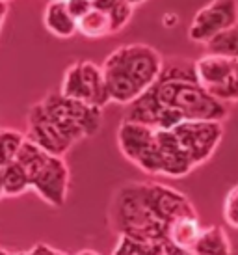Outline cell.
Listing matches in <instances>:
<instances>
[{"label":"cell","mask_w":238,"mask_h":255,"mask_svg":"<svg viewBox=\"0 0 238 255\" xmlns=\"http://www.w3.org/2000/svg\"><path fill=\"white\" fill-rule=\"evenodd\" d=\"M154 132H156V128L149 127V125L123 120L118 128V147L121 151V155L136 166L140 162L141 156L147 153V149L151 147V143L154 140Z\"/></svg>","instance_id":"11"},{"label":"cell","mask_w":238,"mask_h":255,"mask_svg":"<svg viewBox=\"0 0 238 255\" xmlns=\"http://www.w3.org/2000/svg\"><path fill=\"white\" fill-rule=\"evenodd\" d=\"M229 107L218 101L197 80L196 62L184 56L164 60L158 80L130 103L125 120L153 128H173L182 121H225Z\"/></svg>","instance_id":"1"},{"label":"cell","mask_w":238,"mask_h":255,"mask_svg":"<svg viewBox=\"0 0 238 255\" xmlns=\"http://www.w3.org/2000/svg\"><path fill=\"white\" fill-rule=\"evenodd\" d=\"M32 190L28 171L17 158L0 164V196L2 199L19 198Z\"/></svg>","instance_id":"13"},{"label":"cell","mask_w":238,"mask_h":255,"mask_svg":"<svg viewBox=\"0 0 238 255\" xmlns=\"http://www.w3.org/2000/svg\"><path fill=\"white\" fill-rule=\"evenodd\" d=\"M43 26L58 39H71L78 34V21L69 11L65 0H50L45 6Z\"/></svg>","instance_id":"12"},{"label":"cell","mask_w":238,"mask_h":255,"mask_svg":"<svg viewBox=\"0 0 238 255\" xmlns=\"http://www.w3.org/2000/svg\"><path fill=\"white\" fill-rule=\"evenodd\" d=\"M207 52L212 54H222V56L238 58V22L231 28L224 30L222 34L212 37L207 45H205Z\"/></svg>","instance_id":"18"},{"label":"cell","mask_w":238,"mask_h":255,"mask_svg":"<svg viewBox=\"0 0 238 255\" xmlns=\"http://www.w3.org/2000/svg\"><path fill=\"white\" fill-rule=\"evenodd\" d=\"M108 220L118 237L132 235L147 241H168L169 226L154 209L147 181L121 184L112 196Z\"/></svg>","instance_id":"3"},{"label":"cell","mask_w":238,"mask_h":255,"mask_svg":"<svg viewBox=\"0 0 238 255\" xmlns=\"http://www.w3.org/2000/svg\"><path fill=\"white\" fill-rule=\"evenodd\" d=\"M182 147L186 149L190 158L194 160L197 168L209 162L214 156L216 149L224 140L225 128L224 121L212 120H196V121H182L177 127H173Z\"/></svg>","instance_id":"9"},{"label":"cell","mask_w":238,"mask_h":255,"mask_svg":"<svg viewBox=\"0 0 238 255\" xmlns=\"http://www.w3.org/2000/svg\"><path fill=\"white\" fill-rule=\"evenodd\" d=\"M28 255H67L65 252L62 250L54 248V246H50V244H45V242H37L35 246L28 250Z\"/></svg>","instance_id":"22"},{"label":"cell","mask_w":238,"mask_h":255,"mask_svg":"<svg viewBox=\"0 0 238 255\" xmlns=\"http://www.w3.org/2000/svg\"><path fill=\"white\" fill-rule=\"evenodd\" d=\"M136 168H140L147 175L181 179L190 175L197 166L190 158L186 149L182 147L173 128H156L151 147L140 158Z\"/></svg>","instance_id":"6"},{"label":"cell","mask_w":238,"mask_h":255,"mask_svg":"<svg viewBox=\"0 0 238 255\" xmlns=\"http://www.w3.org/2000/svg\"><path fill=\"white\" fill-rule=\"evenodd\" d=\"M164 60L147 43H128L114 49L103 62L112 103L128 107L141 97L158 80Z\"/></svg>","instance_id":"2"},{"label":"cell","mask_w":238,"mask_h":255,"mask_svg":"<svg viewBox=\"0 0 238 255\" xmlns=\"http://www.w3.org/2000/svg\"><path fill=\"white\" fill-rule=\"evenodd\" d=\"M28 171L32 190L50 207H63L69 198L71 171L63 156L52 155L41 145L26 138L15 156Z\"/></svg>","instance_id":"4"},{"label":"cell","mask_w":238,"mask_h":255,"mask_svg":"<svg viewBox=\"0 0 238 255\" xmlns=\"http://www.w3.org/2000/svg\"><path fill=\"white\" fill-rule=\"evenodd\" d=\"M128 2H130V4H132L134 7H138V6H141V4H145L147 0H128Z\"/></svg>","instance_id":"26"},{"label":"cell","mask_w":238,"mask_h":255,"mask_svg":"<svg viewBox=\"0 0 238 255\" xmlns=\"http://www.w3.org/2000/svg\"><path fill=\"white\" fill-rule=\"evenodd\" d=\"M158 255H166V254H164V252H162V254H158Z\"/></svg>","instance_id":"28"},{"label":"cell","mask_w":238,"mask_h":255,"mask_svg":"<svg viewBox=\"0 0 238 255\" xmlns=\"http://www.w3.org/2000/svg\"><path fill=\"white\" fill-rule=\"evenodd\" d=\"M78 34L86 39H103L114 36V24L110 13L93 7L90 13L78 21Z\"/></svg>","instance_id":"15"},{"label":"cell","mask_w":238,"mask_h":255,"mask_svg":"<svg viewBox=\"0 0 238 255\" xmlns=\"http://www.w3.org/2000/svg\"><path fill=\"white\" fill-rule=\"evenodd\" d=\"M11 255H28V252H13Z\"/></svg>","instance_id":"27"},{"label":"cell","mask_w":238,"mask_h":255,"mask_svg":"<svg viewBox=\"0 0 238 255\" xmlns=\"http://www.w3.org/2000/svg\"><path fill=\"white\" fill-rule=\"evenodd\" d=\"M60 92L65 97L82 101L99 108H105L112 103L105 69L103 65L91 60H78L65 69Z\"/></svg>","instance_id":"7"},{"label":"cell","mask_w":238,"mask_h":255,"mask_svg":"<svg viewBox=\"0 0 238 255\" xmlns=\"http://www.w3.org/2000/svg\"><path fill=\"white\" fill-rule=\"evenodd\" d=\"M164 252V242L147 241L132 235H119L112 255H158Z\"/></svg>","instance_id":"16"},{"label":"cell","mask_w":238,"mask_h":255,"mask_svg":"<svg viewBox=\"0 0 238 255\" xmlns=\"http://www.w3.org/2000/svg\"><path fill=\"white\" fill-rule=\"evenodd\" d=\"M26 132H21L17 128L2 127L0 130V143H2V162L15 160V156L19 155L22 143L26 142Z\"/></svg>","instance_id":"19"},{"label":"cell","mask_w":238,"mask_h":255,"mask_svg":"<svg viewBox=\"0 0 238 255\" xmlns=\"http://www.w3.org/2000/svg\"><path fill=\"white\" fill-rule=\"evenodd\" d=\"M238 22V0H210L199 7L188 26V39L196 45L207 43Z\"/></svg>","instance_id":"10"},{"label":"cell","mask_w":238,"mask_h":255,"mask_svg":"<svg viewBox=\"0 0 238 255\" xmlns=\"http://www.w3.org/2000/svg\"><path fill=\"white\" fill-rule=\"evenodd\" d=\"M194 252L197 255H235L229 237L220 226L203 227L199 239L194 244Z\"/></svg>","instance_id":"14"},{"label":"cell","mask_w":238,"mask_h":255,"mask_svg":"<svg viewBox=\"0 0 238 255\" xmlns=\"http://www.w3.org/2000/svg\"><path fill=\"white\" fill-rule=\"evenodd\" d=\"M203 231V227L199 224V216L196 218H182L171 224L168 233V241L175 242L184 248H194L196 241Z\"/></svg>","instance_id":"17"},{"label":"cell","mask_w":238,"mask_h":255,"mask_svg":"<svg viewBox=\"0 0 238 255\" xmlns=\"http://www.w3.org/2000/svg\"><path fill=\"white\" fill-rule=\"evenodd\" d=\"M45 116L71 147L86 138L95 136L103 127V108L65 97L60 90L49 92L41 101Z\"/></svg>","instance_id":"5"},{"label":"cell","mask_w":238,"mask_h":255,"mask_svg":"<svg viewBox=\"0 0 238 255\" xmlns=\"http://www.w3.org/2000/svg\"><path fill=\"white\" fill-rule=\"evenodd\" d=\"M164 254L166 255H197L194 248H184L171 241H164Z\"/></svg>","instance_id":"23"},{"label":"cell","mask_w":238,"mask_h":255,"mask_svg":"<svg viewBox=\"0 0 238 255\" xmlns=\"http://www.w3.org/2000/svg\"><path fill=\"white\" fill-rule=\"evenodd\" d=\"M75 255H103V254H99L97 250H80V252Z\"/></svg>","instance_id":"25"},{"label":"cell","mask_w":238,"mask_h":255,"mask_svg":"<svg viewBox=\"0 0 238 255\" xmlns=\"http://www.w3.org/2000/svg\"><path fill=\"white\" fill-rule=\"evenodd\" d=\"M0 13H2V19H0V24L4 26L6 24V19H7V9H9V0H0Z\"/></svg>","instance_id":"24"},{"label":"cell","mask_w":238,"mask_h":255,"mask_svg":"<svg viewBox=\"0 0 238 255\" xmlns=\"http://www.w3.org/2000/svg\"><path fill=\"white\" fill-rule=\"evenodd\" d=\"M196 73L201 86L218 101L238 103V58L207 52L196 60Z\"/></svg>","instance_id":"8"},{"label":"cell","mask_w":238,"mask_h":255,"mask_svg":"<svg viewBox=\"0 0 238 255\" xmlns=\"http://www.w3.org/2000/svg\"><path fill=\"white\" fill-rule=\"evenodd\" d=\"M65 4L77 21H80L93 9V0H65Z\"/></svg>","instance_id":"21"},{"label":"cell","mask_w":238,"mask_h":255,"mask_svg":"<svg viewBox=\"0 0 238 255\" xmlns=\"http://www.w3.org/2000/svg\"><path fill=\"white\" fill-rule=\"evenodd\" d=\"M222 213H224L225 224L233 227V229H238V184H235L227 190L224 198Z\"/></svg>","instance_id":"20"}]
</instances>
